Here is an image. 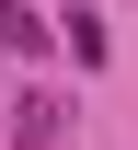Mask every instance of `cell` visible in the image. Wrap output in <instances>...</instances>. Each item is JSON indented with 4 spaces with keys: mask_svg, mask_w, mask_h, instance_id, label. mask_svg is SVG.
Masks as SVG:
<instances>
[{
    "mask_svg": "<svg viewBox=\"0 0 138 150\" xmlns=\"http://www.w3.org/2000/svg\"><path fill=\"white\" fill-rule=\"evenodd\" d=\"M58 115H69L58 93H23L12 104V150H58Z\"/></svg>",
    "mask_w": 138,
    "mask_h": 150,
    "instance_id": "cell-1",
    "label": "cell"
}]
</instances>
